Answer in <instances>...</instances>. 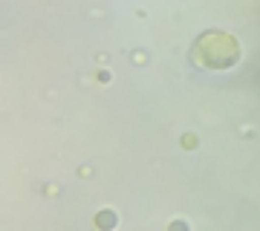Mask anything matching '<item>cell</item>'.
I'll list each match as a JSON object with an SVG mask.
<instances>
[{
  "instance_id": "obj_1",
  "label": "cell",
  "mask_w": 260,
  "mask_h": 231,
  "mask_svg": "<svg viewBox=\"0 0 260 231\" xmlns=\"http://www.w3.org/2000/svg\"><path fill=\"white\" fill-rule=\"evenodd\" d=\"M194 61L205 70H232L240 61V44L225 32H205L194 44Z\"/></svg>"
}]
</instances>
